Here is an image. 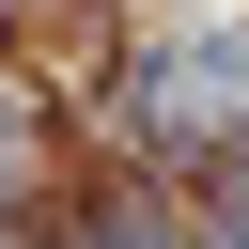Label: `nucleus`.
Here are the masks:
<instances>
[{"mask_svg":"<svg viewBox=\"0 0 249 249\" xmlns=\"http://www.w3.org/2000/svg\"><path fill=\"white\" fill-rule=\"evenodd\" d=\"M62 249H187V233H171V218H156V202H93V218H78V233H62Z\"/></svg>","mask_w":249,"mask_h":249,"instance_id":"2","label":"nucleus"},{"mask_svg":"<svg viewBox=\"0 0 249 249\" xmlns=\"http://www.w3.org/2000/svg\"><path fill=\"white\" fill-rule=\"evenodd\" d=\"M202 249H249V171L218 187V233H202Z\"/></svg>","mask_w":249,"mask_h":249,"instance_id":"3","label":"nucleus"},{"mask_svg":"<svg viewBox=\"0 0 249 249\" xmlns=\"http://www.w3.org/2000/svg\"><path fill=\"white\" fill-rule=\"evenodd\" d=\"M16 171H31V109L0 93V187H16Z\"/></svg>","mask_w":249,"mask_h":249,"instance_id":"4","label":"nucleus"},{"mask_svg":"<svg viewBox=\"0 0 249 249\" xmlns=\"http://www.w3.org/2000/svg\"><path fill=\"white\" fill-rule=\"evenodd\" d=\"M124 109H140V140H187V156L249 140V31H187V47H156Z\"/></svg>","mask_w":249,"mask_h":249,"instance_id":"1","label":"nucleus"}]
</instances>
